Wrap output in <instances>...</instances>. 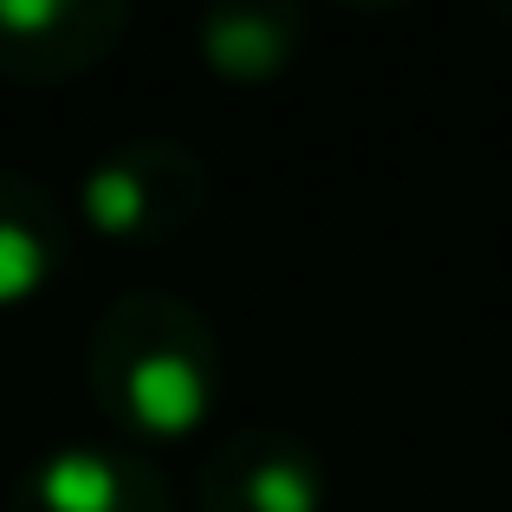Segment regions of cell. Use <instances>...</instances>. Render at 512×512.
Returning a JSON list of instances; mask_svg holds the SVG:
<instances>
[{"label": "cell", "instance_id": "cell-1", "mask_svg": "<svg viewBox=\"0 0 512 512\" xmlns=\"http://www.w3.org/2000/svg\"><path fill=\"white\" fill-rule=\"evenodd\" d=\"M91 402L137 441H182L221 402V331L195 299L130 286L85 338Z\"/></svg>", "mask_w": 512, "mask_h": 512}, {"label": "cell", "instance_id": "cell-2", "mask_svg": "<svg viewBox=\"0 0 512 512\" xmlns=\"http://www.w3.org/2000/svg\"><path fill=\"white\" fill-rule=\"evenodd\" d=\"M214 201V169L182 137H124L78 175L72 214L117 247H163L188 234Z\"/></svg>", "mask_w": 512, "mask_h": 512}, {"label": "cell", "instance_id": "cell-3", "mask_svg": "<svg viewBox=\"0 0 512 512\" xmlns=\"http://www.w3.org/2000/svg\"><path fill=\"white\" fill-rule=\"evenodd\" d=\"M331 467L299 428L247 422L195 467V512H325Z\"/></svg>", "mask_w": 512, "mask_h": 512}, {"label": "cell", "instance_id": "cell-4", "mask_svg": "<svg viewBox=\"0 0 512 512\" xmlns=\"http://www.w3.org/2000/svg\"><path fill=\"white\" fill-rule=\"evenodd\" d=\"M130 26V0H0V78L72 85L124 52Z\"/></svg>", "mask_w": 512, "mask_h": 512}, {"label": "cell", "instance_id": "cell-5", "mask_svg": "<svg viewBox=\"0 0 512 512\" xmlns=\"http://www.w3.org/2000/svg\"><path fill=\"white\" fill-rule=\"evenodd\" d=\"M7 512H175V493L124 441H59L13 474Z\"/></svg>", "mask_w": 512, "mask_h": 512}, {"label": "cell", "instance_id": "cell-6", "mask_svg": "<svg viewBox=\"0 0 512 512\" xmlns=\"http://www.w3.org/2000/svg\"><path fill=\"white\" fill-rule=\"evenodd\" d=\"M312 39V13L299 0H221L195 13V52L227 85H266L292 72Z\"/></svg>", "mask_w": 512, "mask_h": 512}, {"label": "cell", "instance_id": "cell-7", "mask_svg": "<svg viewBox=\"0 0 512 512\" xmlns=\"http://www.w3.org/2000/svg\"><path fill=\"white\" fill-rule=\"evenodd\" d=\"M72 260V208L39 175L0 163V312L39 299Z\"/></svg>", "mask_w": 512, "mask_h": 512}]
</instances>
